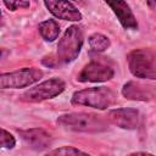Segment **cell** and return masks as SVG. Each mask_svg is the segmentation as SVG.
<instances>
[{
  "label": "cell",
  "mask_w": 156,
  "mask_h": 156,
  "mask_svg": "<svg viewBox=\"0 0 156 156\" xmlns=\"http://www.w3.org/2000/svg\"><path fill=\"white\" fill-rule=\"evenodd\" d=\"M57 124L65 129L83 133H100L108 129L110 121L102 116L84 112H71L58 116Z\"/></svg>",
  "instance_id": "6da1fadb"
},
{
  "label": "cell",
  "mask_w": 156,
  "mask_h": 156,
  "mask_svg": "<svg viewBox=\"0 0 156 156\" xmlns=\"http://www.w3.org/2000/svg\"><path fill=\"white\" fill-rule=\"evenodd\" d=\"M38 30L45 41H54L60 35V26L55 20H45L39 23Z\"/></svg>",
  "instance_id": "4fadbf2b"
},
{
  "label": "cell",
  "mask_w": 156,
  "mask_h": 156,
  "mask_svg": "<svg viewBox=\"0 0 156 156\" xmlns=\"http://www.w3.org/2000/svg\"><path fill=\"white\" fill-rule=\"evenodd\" d=\"M128 68L136 78L156 79V51L150 48H139L127 55Z\"/></svg>",
  "instance_id": "3957f363"
},
{
  "label": "cell",
  "mask_w": 156,
  "mask_h": 156,
  "mask_svg": "<svg viewBox=\"0 0 156 156\" xmlns=\"http://www.w3.org/2000/svg\"><path fill=\"white\" fill-rule=\"evenodd\" d=\"M2 2L10 11H16L18 9H28L30 5L27 0H2Z\"/></svg>",
  "instance_id": "e0dca14e"
},
{
  "label": "cell",
  "mask_w": 156,
  "mask_h": 156,
  "mask_svg": "<svg viewBox=\"0 0 156 156\" xmlns=\"http://www.w3.org/2000/svg\"><path fill=\"white\" fill-rule=\"evenodd\" d=\"M0 145H1V147L9 149V150H10V149H13L15 145H16V139H15V136H13L10 132H7L6 129H4V128H1Z\"/></svg>",
  "instance_id": "9a60e30c"
},
{
  "label": "cell",
  "mask_w": 156,
  "mask_h": 156,
  "mask_svg": "<svg viewBox=\"0 0 156 156\" xmlns=\"http://www.w3.org/2000/svg\"><path fill=\"white\" fill-rule=\"evenodd\" d=\"M115 76L113 67L102 58H93L87 63L77 77L80 83H102L112 79Z\"/></svg>",
  "instance_id": "52a82bcc"
},
{
  "label": "cell",
  "mask_w": 156,
  "mask_h": 156,
  "mask_svg": "<svg viewBox=\"0 0 156 156\" xmlns=\"http://www.w3.org/2000/svg\"><path fill=\"white\" fill-rule=\"evenodd\" d=\"M84 37L83 30L80 27L72 24L69 26L57 44V52L56 57L58 60V63H71L73 62L78 55L80 54V50L83 48Z\"/></svg>",
  "instance_id": "277c9868"
},
{
  "label": "cell",
  "mask_w": 156,
  "mask_h": 156,
  "mask_svg": "<svg viewBox=\"0 0 156 156\" xmlns=\"http://www.w3.org/2000/svg\"><path fill=\"white\" fill-rule=\"evenodd\" d=\"M145 1H146L147 6H149L152 11H155V12H156V0H145Z\"/></svg>",
  "instance_id": "ac0fdd59"
},
{
  "label": "cell",
  "mask_w": 156,
  "mask_h": 156,
  "mask_svg": "<svg viewBox=\"0 0 156 156\" xmlns=\"http://www.w3.org/2000/svg\"><path fill=\"white\" fill-rule=\"evenodd\" d=\"M50 155H87V152L74 147V146H62L58 149H55L52 151H49Z\"/></svg>",
  "instance_id": "2e32d148"
},
{
  "label": "cell",
  "mask_w": 156,
  "mask_h": 156,
  "mask_svg": "<svg viewBox=\"0 0 156 156\" xmlns=\"http://www.w3.org/2000/svg\"><path fill=\"white\" fill-rule=\"evenodd\" d=\"M44 76V72L35 67H24L13 72L0 74L1 89H21L27 88L39 82Z\"/></svg>",
  "instance_id": "5b68a950"
},
{
  "label": "cell",
  "mask_w": 156,
  "mask_h": 156,
  "mask_svg": "<svg viewBox=\"0 0 156 156\" xmlns=\"http://www.w3.org/2000/svg\"><path fill=\"white\" fill-rule=\"evenodd\" d=\"M66 89V84L60 78H50L29 88L21 95V100L26 102H40L44 100L54 99L55 96L62 94Z\"/></svg>",
  "instance_id": "8992f818"
},
{
  "label": "cell",
  "mask_w": 156,
  "mask_h": 156,
  "mask_svg": "<svg viewBox=\"0 0 156 156\" xmlns=\"http://www.w3.org/2000/svg\"><path fill=\"white\" fill-rule=\"evenodd\" d=\"M45 7L49 12L58 20L69 21V22H79L83 16L82 12L68 0H43Z\"/></svg>",
  "instance_id": "ba28073f"
},
{
  "label": "cell",
  "mask_w": 156,
  "mask_h": 156,
  "mask_svg": "<svg viewBox=\"0 0 156 156\" xmlns=\"http://www.w3.org/2000/svg\"><path fill=\"white\" fill-rule=\"evenodd\" d=\"M22 140L34 150H44L51 145L52 138L43 128H30L18 132Z\"/></svg>",
  "instance_id": "7c38bea8"
},
{
  "label": "cell",
  "mask_w": 156,
  "mask_h": 156,
  "mask_svg": "<svg viewBox=\"0 0 156 156\" xmlns=\"http://www.w3.org/2000/svg\"><path fill=\"white\" fill-rule=\"evenodd\" d=\"M106 117L110 121V123L117 126L121 129H127V130L136 129L140 121L139 111L129 107L113 108L107 113Z\"/></svg>",
  "instance_id": "9c48e42d"
},
{
  "label": "cell",
  "mask_w": 156,
  "mask_h": 156,
  "mask_svg": "<svg viewBox=\"0 0 156 156\" xmlns=\"http://www.w3.org/2000/svg\"><path fill=\"white\" fill-rule=\"evenodd\" d=\"M117 96L107 87H91L73 93L71 104L74 106H87L98 110H106L115 105Z\"/></svg>",
  "instance_id": "7a4b0ae2"
},
{
  "label": "cell",
  "mask_w": 156,
  "mask_h": 156,
  "mask_svg": "<svg viewBox=\"0 0 156 156\" xmlns=\"http://www.w3.org/2000/svg\"><path fill=\"white\" fill-rule=\"evenodd\" d=\"M74 1H78V2H80V4H84V0H74Z\"/></svg>",
  "instance_id": "ffe728a7"
},
{
  "label": "cell",
  "mask_w": 156,
  "mask_h": 156,
  "mask_svg": "<svg viewBox=\"0 0 156 156\" xmlns=\"http://www.w3.org/2000/svg\"><path fill=\"white\" fill-rule=\"evenodd\" d=\"M124 29H138V21L126 0H104Z\"/></svg>",
  "instance_id": "8fae6325"
},
{
  "label": "cell",
  "mask_w": 156,
  "mask_h": 156,
  "mask_svg": "<svg viewBox=\"0 0 156 156\" xmlns=\"http://www.w3.org/2000/svg\"><path fill=\"white\" fill-rule=\"evenodd\" d=\"M122 95L127 100L133 101H151L156 98V88L143 84L140 82L129 80L122 87Z\"/></svg>",
  "instance_id": "30bf717a"
},
{
  "label": "cell",
  "mask_w": 156,
  "mask_h": 156,
  "mask_svg": "<svg viewBox=\"0 0 156 156\" xmlns=\"http://www.w3.org/2000/svg\"><path fill=\"white\" fill-rule=\"evenodd\" d=\"M132 155H149V152H145V151H136V152H132Z\"/></svg>",
  "instance_id": "d6986e66"
},
{
  "label": "cell",
  "mask_w": 156,
  "mask_h": 156,
  "mask_svg": "<svg viewBox=\"0 0 156 156\" xmlns=\"http://www.w3.org/2000/svg\"><path fill=\"white\" fill-rule=\"evenodd\" d=\"M88 43H89L91 51H94V52H104L111 46V40L101 33L91 34L88 38Z\"/></svg>",
  "instance_id": "5bb4252c"
}]
</instances>
